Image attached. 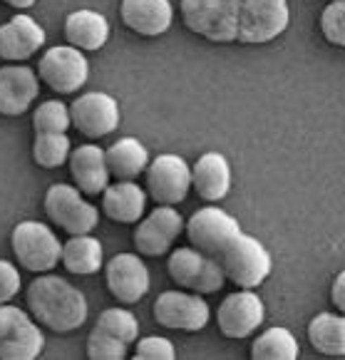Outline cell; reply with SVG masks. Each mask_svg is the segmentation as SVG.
<instances>
[{
  "label": "cell",
  "instance_id": "8992f818",
  "mask_svg": "<svg viewBox=\"0 0 345 360\" xmlns=\"http://www.w3.org/2000/svg\"><path fill=\"white\" fill-rule=\"evenodd\" d=\"M45 348V335L32 316L11 303H0V360H35Z\"/></svg>",
  "mask_w": 345,
  "mask_h": 360
},
{
  "label": "cell",
  "instance_id": "9a60e30c",
  "mask_svg": "<svg viewBox=\"0 0 345 360\" xmlns=\"http://www.w3.org/2000/svg\"><path fill=\"white\" fill-rule=\"evenodd\" d=\"M184 229V219L174 207L162 204L160 209L149 214L147 219H142L134 231V246L137 254L142 256H164L171 249L174 238Z\"/></svg>",
  "mask_w": 345,
  "mask_h": 360
},
{
  "label": "cell",
  "instance_id": "d6a6232c",
  "mask_svg": "<svg viewBox=\"0 0 345 360\" xmlns=\"http://www.w3.org/2000/svg\"><path fill=\"white\" fill-rule=\"evenodd\" d=\"M176 348L171 340L160 338V335H149L137 343L134 350V360H174Z\"/></svg>",
  "mask_w": 345,
  "mask_h": 360
},
{
  "label": "cell",
  "instance_id": "603a6c76",
  "mask_svg": "<svg viewBox=\"0 0 345 360\" xmlns=\"http://www.w3.org/2000/svg\"><path fill=\"white\" fill-rule=\"evenodd\" d=\"M65 40L82 53H95L110 40V22L97 11H74L65 18Z\"/></svg>",
  "mask_w": 345,
  "mask_h": 360
},
{
  "label": "cell",
  "instance_id": "44dd1931",
  "mask_svg": "<svg viewBox=\"0 0 345 360\" xmlns=\"http://www.w3.org/2000/svg\"><path fill=\"white\" fill-rule=\"evenodd\" d=\"M70 174H72L74 184L82 194L97 196L102 194L107 184H110V169L105 162V149L97 144H82L74 152H70Z\"/></svg>",
  "mask_w": 345,
  "mask_h": 360
},
{
  "label": "cell",
  "instance_id": "8fae6325",
  "mask_svg": "<svg viewBox=\"0 0 345 360\" xmlns=\"http://www.w3.org/2000/svg\"><path fill=\"white\" fill-rule=\"evenodd\" d=\"M155 321L162 328L169 330H202L207 328L211 308L202 298V293H184V291H164L155 301Z\"/></svg>",
  "mask_w": 345,
  "mask_h": 360
},
{
  "label": "cell",
  "instance_id": "f546056e",
  "mask_svg": "<svg viewBox=\"0 0 345 360\" xmlns=\"http://www.w3.org/2000/svg\"><path fill=\"white\" fill-rule=\"evenodd\" d=\"M70 124V107L60 100H48L37 105L32 115V129L35 132H67Z\"/></svg>",
  "mask_w": 345,
  "mask_h": 360
},
{
  "label": "cell",
  "instance_id": "83f0119b",
  "mask_svg": "<svg viewBox=\"0 0 345 360\" xmlns=\"http://www.w3.org/2000/svg\"><path fill=\"white\" fill-rule=\"evenodd\" d=\"M72 144L65 132H35L32 142V159L43 169H58L67 162Z\"/></svg>",
  "mask_w": 345,
  "mask_h": 360
},
{
  "label": "cell",
  "instance_id": "7a4b0ae2",
  "mask_svg": "<svg viewBox=\"0 0 345 360\" xmlns=\"http://www.w3.org/2000/svg\"><path fill=\"white\" fill-rule=\"evenodd\" d=\"M223 278L239 288H259L271 276L273 259L256 236L241 231L239 236L219 254Z\"/></svg>",
  "mask_w": 345,
  "mask_h": 360
},
{
  "label": "cell",
  "instance_id": "f1b7e54d",
  "mask_svg": "<svg viewBox=\"0 0 345 360\" xmlns=\"http://www.w3.org/2000/svg\"><path fill=\"white\" fill-rule=\"evenodd\" d=\"M95 328L105 330V333L115 335V338L132 345L139 335V321H137V316H132V313L124 311V308H107V311L100 313Z\"/></svg>",
  "mask_w": 345,
  "mask_h": 360
},
{
  "label": "cell",
  "instance_id": "5b68a950",
  "mask_svg": "<svg viewBox=\"0 0 345 360\" xmlns=\"http://www.w3.org/2000/svg\"><path fill=\"white\" fill-rule=\"evenodd\" d=\"M13 254L18 264L30 274H48L60 264L63 244L55 231L43 221H20L11 233Z\"/></svg>",
  "mask_w": 345,
  "mask_h": 360
},
{
  "label": "cell",
  "instance_id": "d4e9b609",
  "mask_svg": "<svg viewBox=\"0 0 345 360\" xmlns=\"http://www.w3.org/2000/svg\"><path fill=\"white\" fill-rule=\"evenodd\" d=\"M105 162L110 176H117V179H137L149 165V152L139 139L124 137L117 139L110 149L105 152Z\"/></svg>",
  "mask_w": 345,
  "mask_h": 360
},
{
  "label": "cell",
  "instance_id": "4fadbf2b",
  "mask_svg": "<svg viewBox=\"0 0 345 360\" xmlns=\"http://www.w3.org/2000/svg\"><path fill=\"white\" fill-rule=\"evenodd\" d=\"M70 124L85 137H107L119 127V105L107 92H87L70 105Z\"/></svg>",
  "mask_w": 345,
  "mask_h": 360
},
{
  "label": "cell",
  "instance_id": "cb8c5ba5",
  "mask_svg": "<svg viewBox=\"0 0 345 360\" xmlns=\"http://www.w3.org/2000/svg\"><path fill=\"white\" fill-rule=\"evenodd\" d=\"M60 264L74 276H92L105 264V249H102L100 238L90 233H77L70 236L67 244H63Z\"/></svg>",
  "mask_w": 345,
  "mask_h": 360
},
{
  "label": "cell",
  "instance_id": "ac0fdd59",
  "mask_svg": "<svg viewBox=\"0 0 345 360\" xmlns=\"http://www.w3.org/2000/svg\"><path fill=\"white\" fill-rule=\"evenodd\" d=\"M45 40L48 37L43 25H37L35 18L20 13L11 18L6 25H0V58L8 63H22L43 48Z\"/></svg>",
  "mask_w": 345,
  "mask_h": 360
},
{
  "label": "cell",
  "instance_id": "e0dca14e",
  "mask_svg": "<svg viewBox=\"0 0 345 360\" xmlns=\"http://www.w3.org/2000/svg\"><path fill=\"white\" fill-rule=\"evenodd\" d=\"M107 288L119 303L142 301L149 291V269L137 254H117L105 269Z\"/></svg>",
  "mask_w": 345,
  "mask_h": 360
},
{
  "label": "cell",
  "instance_id": "6da1fadb",
  "mask_svg": "<svg viewBox=\"0 0 345 360\" xmlns=\"http://www.w3.org/2000/svg\"><path fill=\"white\" fill-rule=\"evenodd\" d=\"M25 301L37 323L55 333L77 330L87 321V301L82 291L60 276H37L27 286Z\"/></svg>",
  "mask_w": 345,
  "mask_h": 360
},
{
  "label": "cell",
  "instance_id": "1f68e13d",
  "mask_svg": "<svg viewBox=\"0 0 345 360\" xmlns=\"http://www.w3.org/2000/svg\"><path fill=\"white\" fill-rule=\"evenodd\" d=\"M320 32L335 48H345V0L328 3L320 15Z\"/></svg>",
  "mask_w": 345,
  "mask_h": 360
},
{
  "label": "cell",
  "instance_id": "d6986e66",
  "mask_svg": "<svg viewBox=\"0 0 345 360\" xmlns=\"http://www.w3.org/2000/svg\"><path fill=\"white\" fill-rule=\"evenodd\" d=\"M119 18L142 37H160L171 27L174 6L169 0H122Z\"/></svg>",
  "mask_w": 345,
  "mask_h": 360
},
{
  "label": "cell",
  "instance_id": "ffe728a7",
  "mask_svg": "<svg viewBox=\"0 0 345 360\" xmlns=\"http://www.w3.org/2000/svg\"><path fill=\"white\" fill-rule=\"evenodd\" d=\"M191 186L204 202H221L231 191V165L219 152H207L191 167Z\"/></svg>",
  "mask_w": 345,
  "mask_h": 360
},
{
  "label": "cell",
  "instance_id": "484cf974",
  "mask_svg": "<svg viewBox=\"0 0 345 360\" xmlns=\"http://www.w3.org/2000/svg\"><path fill=\"white\" fill-rule=\"evenodd\" d=\"M308 340L320 355H345V318L335 313H318L308 323Z\"/></svg>",
  "mask_w": 345,
  "mask_h": 360
},
{
  "label": "cell",
  "instance_id": "7c38bea8",
  "mask_svg": "<svg viewBox=\"0 0 345 360\" xmlns=\"http://www.w3.org/2000/svg\"><path fill=\"white\" fill-rule=\"evenodd\" d=\"M149 196L167 207H176L186 199L191 189V167L179 154H160L147 165Z\"/></svg>",
  "mask_w": 345,
  "mask_h": 360
},
{
  "label": "cell",
  "instance_id": "4316f807",
  "mask_svg": "<svg viewBox=\"0 0 345 360\" xmlns=\"http://www.w3.org/2000/svg\"><path fill=\"white\" fill-rule=\"evenodd\" d=\"M298 355H301V345L296 335L281 326L263 330L251 345L254 360H298Z\"/></svg>",
  "mask_w": 345,
  "mask_h": 360
},
{
  "label": "cell",
  "instance_id": "2e32d148",
  "mask_svg": "<svg viewBox=\"0 0 345 360\" xmlns=\"http://www.w3.org/2000/svg\"><path fill=\"white\" fill-rule=\"evenodd\" d=\"M40 97V77L27 65L0 68V115L20 117Z\"/></svg>",
  "mask_w": 345,
  "mask_h": 360
},
{
  "label": "cell",
  "instance_id": "ba28073f",
  "mask_svg": "<svg viewBox=\"0 0 345 360\" xmlns=\"http://www.w3.org/2000/svg\"><path fill=\"white\" fill-rule=\"evenodd\" d=\"M37 77L58 95H72L90 77V63L72 45H55L37 63Z\"/></svg>",
  "mask_w": 345,
  "mask_h": 360
},
{
  "label": "cell",
  "instance_id": "5bb4252c",
  "mask_svg": "<svg viewBox=\"0 0 345 360\" xmlns=\"http://www.w3.org/2000/svg\"><path fill=\"white\" fill-rule=\"evenodd\" d=\"M266 318V306L254 288H241L221 301L216 311V323L226 338H246L256 333Z\"/></svg>",
  "mask_w": 345,
  "mask_h": 360
},
{
  "label": "cell",
  "instance_id": "30bf717a",
  "mask_svg": "<svg viewBox=\"0 0 345 360\" xmlns=\"http://www.w3.org/2000/svg\"><path fill=\"white\" fill-rule=\"evenodd\" d=\"M184 226L186 238L191 241V249L202 251V254L211 256V259H219V254L241 233L236 217H231V214L219 207L199 209Z\"/></svg>",
  "mask_w": 345,
  "mask_h": 360
},
{
  "label": "cell",
  "instance_id": "9c48e42d",
  "mask_svg": "<svg viewBox=\"0 0 345 360\" xmlns=\"http://www.w3.org/2000/svg\"><path fill=\"white\" fill-rule=\"evenodd\" d=\"M45 214L50 221L58 224L70 236L77 233H92V229L100 221L97 207L85 202L80 196V189L70 184H53L45 194Z\"/></svg>",
  "mask_w": 345,
  "mask_h": 360
},
{
  "label": "cell",
  "instance_id": "8d00e7d4",
  "mask_svg": "<svg viewBox=\"0 0 345 360\" xmlns=\"http://www.w3.org/2000/svg\"><path fill=\"white\" fill-rule=\"evenodd\" d=\"M0 3H8V0H0Z\"/></svg>",
  "mask_w": 345,
  "mask_h": 360
},
{
  "label": "cell",
  "instance_id": "4dcf8cb0",
  "mask_svg": "<svg viewBox=\"0 0 345 360\" xmlns=\"http://www.w3.org/2000/svg\"><path fill=\"white\" fill-rule=\"evenodd\" d=\"M127 348L129 345L124 340L100 328H92L90 338H87V358L92 360H122L127 358Z\"/></svg>",
  "mask_w": 345,
  "mask_h": 360
},
{
  "label": "cell",
  "instance_id": "277c9868",
  "mask_svg": "<svg viewBox=\"0 0 345 360\" xmlns=\"http://www.w3.org/2000/svg\"><path fill=\"white\" fill-rule=\"evenodd\" d=\"M291 11L286 0H239L236 43L266 45L288 30Z\"/></svg>",
  "mask_w": 345,
  "mask_h": 360
},
{
  "label": "cell",
  "instance_id": "3957f363",
  "mask_svg": "<svg viewBox=\"0 0 345 360\" xmlns=\"http://www.w3.org/2000/svg\"><path fill=\"white\" fill-rule=\"evenodd\" d=\"M179 15L186 30L209 43H234L239 27V0H181Z\"/></svg>",
  "mask_w": 345,
  "mask_h": 360
},
{
  "label": "cell",
  "instance_id": "e575fe53",
  "mask_svg": "<svg viewBox=\"0 0 345 360\" xmlns=\"http://www.w3.org/2000/svg\"><path fill=\"white\" fill-rule=\"evenodd\" d=\"M333 303H335V308H338L340 313L345 311V274L340 271L338 276H335V281H333Z\"/></svg>",
  "mask_w": 345,
  "mask_h": 360
},
{
  "label": "cell",
  "instance_id": "d590c367",
  "mask_svg": "<svg viewBox=\"0 0 345 360\" xmlns=\"http://www.w3.org/2000/svg\"><path fill=\"white\" fill-rule=\"evenodd\" d=\"M35 3H37V0H8L6 6L15 8V11H27V8H32Z\"/></svg>",
  "mask_w": 345,
  "mask_h": 360
},
{
  "label": "cell",
  "instance_id": "7402d4cb",
  "mask_svg": "<svg viewBox=\"0 0 345 360\" xmlns=\"http://www.w3.org/2000/svg\"><path fill=\"white\" fill-rule=\"evenodd\" d=\"M147 207V194L134 179H119L102 189V212L117 224H137Z\"/></svg>",
  "mask_w": 345,
  "mask_h": 360
},
{
  "label": "cell",
  "instance_id": "836d02e7",
  "mask_svg": "<svg viewBox=\"0 0 345 360\" xmlns=\"http://www.w3.org/2000/svg\"><path fill=\"white\" fill-rule=\"evenodd\" d=\"M20 291V274L11 261H0V303H11Z\"/></svg>",
  "mask_w": 345,
  "mask_h": 360
},
{
  "label": "cell",
  "instance_id": "52a82bcc",
  "mask_svg": "<svg viewBox=\"0 0 345 360\" xmlns=\"http://www.w3.org/2000/svg\"><path fill=\"white\" fill-rule=\"evenodd\" d=\"M167 269H169L171 281L176 286L184 288V291L202 293V296L221 291V286L226 283L219 261L202 254V251L191 249V246L171 251L169 261H167Z\"/></svg>",
  "mask_w": 345,
  "mask_h": 360
}]
</instances>
